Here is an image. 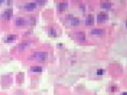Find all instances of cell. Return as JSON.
<instances>
[{"instance_id": "cell-1", "label": "cell", "mask_w": 127, "mask_h": 95, "mask_svg": "<svg viewBox=\"0 0 127 95\" xmlns=\"http://www.w3.org/2000/svg\"><path fill=\"white\" fill-rule=\"evenodd\" d=\"M47 57V54L45 52H42V51H39L36 52L33 54V58L35 59H38L40 61H44Z\"/></svg>"}, {"instance_id": "cell-2", "label": "cell", "mask_w": 127, "mask_h": 95, "mask_svg": "<svg viewBox=\"0 0 127 95\" xmlns=\"http://www.w3.org/2000/svg\"><path fill=\"white\" fill-rule=\"evenodd\" d=\"M108 17V16L106 13L103 12H101L97 15V20L99 21H102L106 20Z\"/></svg>"}, {"instance_id": "cell-3", "label": "cell", "mask_w": 127, "mask_h": 95, "mask_svg": "<svg viewBox=\"0 0 127 95\" xmlns=\"http://www.w3.org/2000/svg\"><path fill=\"white\" fill-rule=\"evenodd\" d=\"M36 3L35 2H29V3H26L25 5V8L27 10H32V9L35 8L36 7Z\"/></svg>"}, {"instance_id": "cell-4", "label": "cell", "mask_w": 127, "mask_h": 95, "mask_svg": "<svg viewBox=\"0 0 127 95\" xmlns=\"http://www.w3.org/2000/svg\"><path fill=\"white\" fill-rule=\"evenodd\" d=\"M105 31L102 29H98V28H95L91 30V33L92 35H102L104 33Z\"/></svg>"}, {"instance_id": "cell-5", "label": "cell", "mask_w": 127, "mask_h": 95, "mask_svg": "<svg viewBox=\"0 0 127 95\" xmlns=\"http://www.w3.org/2000/svg\"><path fill=\"white\" fill-rule=\"evenodd\" d=\"M13 14V11L11 9L9 8L7 9L4 11V13H3V16H4V17L6 19H9L11 16H12Z\"/></svg>"}, {"instance_id": "cell-6", "label": "cell", "mask_w": 127, "mask_h": 95, "mask_svg": "<svg viewBox=\"0 0 127 95\" xmlns=\"http://www.w3.org/2000/svg\"><path fill=\"white\" fill-rule=\"evenodd\" d=\"M94 22V18L92 15H88L86 18L85 23L87 25H92Z\"/></svg>"}, {"instance_id": "cell-7", "label": "cell", "mask_w": 127, "mask_h": 95, "mask_svg": "<svg viewBox=\"0 0 127 95\" xmlns=\"http://www.w3.org/2000/svg\"><path fill=\"white\" fill-rule=\"evenodd\" d=\"M67 6H68V4L67 2H61L58 5V8L60 11H63L67 8Z\"/></svg>"}, {"instance_id": "cell-8", "label": "cell", "mask_w": 127, "mask_h": 95, "mask_svg": "<svg viewBox=\"0 0 127 95\" xmlns=\"http://www.w3.org/2000/svg\"><path fill=\"white\" fill-rule=\"evenodd\" d=\"M26 23V20L23 17H19L16 20V25L18 26H23Z\"/></svg>"}, {"instance_id": "cell-9", "label": "cell", "mask_w": 127, "mask_h": 95, "mask_svg": "<svg viewBox=\"0 0 127 95\" xmlns=\"http://www.w3.org/2000/svg\"><path fill=\"white\" fill-rule=\"evenodd\" d=\"M70 22L72 25L76 26V25H78L80 23V20L78 18L72 17L70 19Z\"/></svg>"}, {"instance_id": "cell-10", "label": "cell", "mask_w": 127, "mask_h": 95, "mask_svg": "<svg viewBox=\"0 0 127 95\" xmlns=\"http://www.w3.org/2000/svg\"><path fill=\"white\" fill-rule=\"evenodd\" d=\"M30 44H31V41H24V42H22V43H20V44H19V47L20 49H24L26 47H27V46H29Z\"/></svg>"}, {"instance_id": "cell-11", "label": "cell", "mask_w": 127, "mask_h": 95, "mask_svg": "<svg viewBox=\"0 0 127 95\" xmlns=\"http://www.w3.org/2000/svg\"><path fill=\"white\" fill-rule=\"evenodd\" d=\"M101 6L103 8H104L109 9L111 7V6H112V4H111L110 2L105 1V2H103V3H101Z\"/></svg>"}, {"instance_id": "cell-12", "label": "cell", "mask_w": 127, "mask_h": 95, "mask_svg": "<svg viewBox=\"0 0 127 95\" xmlns=\"http://www.w3.org/2000/svg\"><path fill=\"white\" fill-rule=\"evenodd\" d=\"M77 36L80 40H84L85 39V34L84 32H79L78 33Z\"/></svg>"}, {"instance_id": "cell-13", "label": "cell", "mask_w": 127, "mask_h": 95, "mask_svg": "<svg viewBox=\"0 0 127 95\" xmlns=\"http://www.w3.org/2000/svg\"><path fill=\"white\" fill-rule=\"evenodd\" d=\"M31 70L34 72H40L42 71V68L40 66H34V67H32Z\"/></svg>"}, {"instance_id": "cell-14", "label": "cell", "mask_w": 127, "mask_h": 95, "mask_svg": "<svg viewBox=\"0 0 127 95\" xmlns=\"http://www.w3.org/2000/svg\"><path fill=\"white\" fill-rule=\"evenodd\" d=\"M16 37V36L14 35H10L7 36V41L8 42H11V41H14V40L15 39Z\"/></svg>"}, {"instance_id": "cell-15", "label": "cell", "mask_w": 127, "mask_h": 95, "mask_svg": "<svg viewBox=\"0 0 127 95\" xmlns=\"http://www.w3.org/2000/svg\"><path fill=\"white\" fill-rule=\"evenodd\" d=\"M50 33L52 36H56V31L53 29H51L50 30Z\"/></svg>"}, {"instance_id": "cell-16", "label": "cell", "mask_w": 127, "mask_h": 95, "mask_svg": "<svg viewBox=\"0 0 127 95\" xmlns=\"http://www.w3.org/2000/svg\"><path fill=\"white\" fill-rule=\"evenodd\" d=\"M101 73V74H103V70H98V71H97V74H99V73Z\"/></svg>"}]
</instances>
